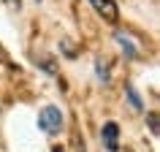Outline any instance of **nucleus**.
<instances>
[{"mask_svg":"<svg viewBox=\"0 0 160 152\" xmlns=\"http://www.w3.org/2000/svg\"><path fill=\"white\" fill-rule=\"evenodd\" d=\"M38 128L49 136H57L62 130V111L57 106H43L41 114H38Z\"/></svg>","mask_w":160,"mask_h":152,"instance_id":"f257e3e1","label":"nucleus"},{"mask_svg":"<svg viewBox=\"0 0 160 152\" xmlns=\"http://www.w3.org/2000/svg\"><path fill=\"white\" fill-rule=\"evenodd\" d=\"M101 139H103V147L109 152H117L119 149V128H117V122H106L103 130H101Z\"/></svg>","mask_w":160,"mask_h":152,"instance_id":"f03ea898","label":"nucleus"},{"mask_svg":"<svg viewBox=\"0 0 160 152\" xmlns=\"http://www.w3.org/2000/svg\"><path fill=\"white\" fill-rule=\"evenodd\" d=\"M95 76H98V82H101V84H109V65H106L101 57L95 60Z\"/></svg>","mask_w":160,"mask_h":152,"instance_id":"39448f33","label":"nucleus"},{"mask_svg":"<svg viewBox=\"0 0 160 152\" xmlns=\"http://www.w3.org/2000/svg\"><path fill=\"white\" fill-rule=\"evenodd\" d=\"M125 95H128V103H130V106H133L136 111H141V109H144V106H141V98H138V93H136V90H133L130 84L125 87Z\"/></svg>","mask_w":160,"mask_h":152,"instance_id":"423d86ee","label":"nucleus"},{"mask_svg":"<svg viewBox=\"0 0 160 152\" xmlns=\"http://www.w3.org/2000/svg\"><path fill=\"white\" fill-rule=\"evenodd\" d=\"M52 152H62V149H60V147H57V149H52Z\"/></svg>","mask_w":160,"mask_h":152,"instance_id":"1a4fd4ad","label":"nucleus"},{"mask_svg":"<svg viewBox=\"0 0 160 152\" xmlns=\"http://www.w3.org/2000/svg\"><path fill=\"white\" fill-rule=\"evenodd\" d=\"M114 41L119 43V49L125 52V57H128V60H136V54H138V52H136L133 41H130V38H128L125 33H114Z\"/></svg>","mask_w":160,"mask_h":152,"instance_id":"20e7f679","label":"nucleus"},{"mask_svg":"<svg viewBox=\"0 0 160 152\" xmlns=\"http://www.w3.org/2000/svg\"><path fill=\"white\" fill-rule=\"evenodd\" d=\"M147 119H149V130L158 136V114H155V111H149V117H147Z\"/></svg>","mask_w":160,"mask_h":152,"instance_id":"0eeeda50","label":"nucleus"},{"mask_svg":"<svg viewBox=\"0 0 160 152\" xmlns=\"http://www.w3.org/2000/svg\"><path fill=\"white\" fill-rule=\"evenodd\" d=\"M90 3H92V8L98 11L106 22H117V17H119L117 3H111V0H90Z\"/></svg>","mask_w":160,"mask_h":152,"instance_id":"7ed1b4c3","label":"nucleus"},{"mask_svg":"<svg viewBox=\"0 0 160 152\" xmlns=\"http://www.w3.org/2000/svg\"><path fill=\"white\" fill-rule=\"evenodd\" d=\"M3 3H6L11 11H19V8H22V0H3Z\"/></svg>","mask_w":160,"mask_h":152,"instance_id":"6e6552de","label":"nucleus"}]
</instances>
